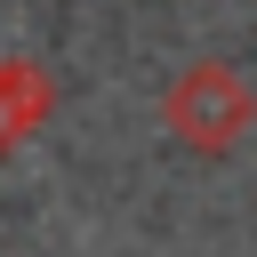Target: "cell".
I'll use <instances>...</instances> for the list:
<instances>
[{"label": "cell", "mask_w": 257, "mask_h": 257, "mask_svg": "<svg viewBox=\"0 0 257 257\" xmlns=\"http://www.w3.org/2000/svg\"><path fill=\"white\" fill-rule=\"evenodd\" d=\"M161 128L185 145V153H233L249 128H257V88H249V72L241 64H225V56H193L177 80H169V96H161Z\"/></svg>", "instance_id": "1"}, {"label": "cell", "mask_w": 257, "mask_h": 257, "mask_svg": "<svg viewBox=\"0 0 257 257\" xmlns=\"http://www.w3.org/2000/svg\"><path fill=\"white\" fill-rule=\"evenodd\" d=\"M48 104H56L48 72H40V64H24V56H8V64H0V145L32 137V128L48 120Z\"/></svg>", "instance_id": "2"}]
</instances>
